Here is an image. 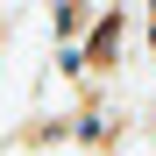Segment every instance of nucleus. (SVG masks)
I'll return each instance as SVG.
<instances>
[{"mask_svg":"<svg viewBox=\"0 0 156 156\" xmlns=\"http://www.w3.org/2000/svg\"><path fill=\"white\" fill-rule=\"evenodd\" d=\"M85 21H92V7H85V0H57V43H71Z\"/></svg>","mask_w":156,"mask_h":156,"instance_id":"obj_1","label":"nucleus"}]
</instances>
